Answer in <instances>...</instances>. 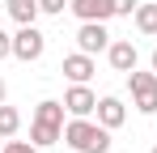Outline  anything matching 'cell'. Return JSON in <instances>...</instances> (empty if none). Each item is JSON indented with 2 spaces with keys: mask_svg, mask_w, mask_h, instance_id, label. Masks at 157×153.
<instances>
[{
  "mask_svg": "<svg viewBox=\"0 0 157 153\" xmlns=\"http://www.w3.org/2000/svg\"><path fill=\"white\" fill-rule=\"evenodd\" d=\"M64 140H68V149H77V153H106L110 149V128H102L89 115H72L64 124Z\"/></svg>",
  "mask_w": 157,
  "mask_h": 153,
  "instance_id": "obj_1",
  "label": "cell"
},
{
  "mask_svg": "<svg viewBox=\"0 0 157 153\" xmlns=\"http://www.w3.org/2000/svg\"><path fill=\"white\" fill-rule=\"evenodd\" d=\"M128 89H132V106L140 115H157V73H128Z\"/></svg>",
  "mask_w": 157,
  "mask_h": 153,
  "instance_id": "obj_2",
  "label": "cell"
},
{
  "mask_svg": "<svg viewBox=\"0 0 157 153\" xmlns=\"http://www.w3.org/2000/svg\"><path fill=\"white\" fill-rule=\"evenodd\" d=\"M43 51H47V34L38 30V26H17V34H13V55L17 60H43Z\"/></svg>",
  "mask_w": 157,
  "mask_h": 153,
  "instance_id": "obj_3",
  "label": "cell"
},
{
  "mask_svg": "<svg viewBox=\"0 0 157 153\" xmlns=\"http://www.w3.org/2000/svg\"><path fill=\"white\" fill-rule=\"evenodd\" d=\"M77 47L85 51V55L106 51V47H110V30H106V22H81V30H77Z\"/></svg>",
  "mask_w": 157,
  "mask_h": 153,
  "instance_id": "obj_4",
  "label": "cell"
},
{
  "mask_svg": "<svg viewBox=\"0 0 157 153\" xmlns=\"http://www.w3.org/2000/svg\"><path fill=\"white\" fill-rule=\"evenodd\" d=\"M64 106H68V115H94L98 111V94L89 89V81H72L68 94H64Z\"/></svg>",
  "mask_w": 157,
  "mask_h": 153,
  "instance_id": "obj_5",
  "label": "cell"
},
{
  "mask_svg": "<svg viewBox=\"0 0 157 153\" xmlns=\"http://www.w3.org/2000/svg\"><path fill=\"white\" fill-rule=\"evenodd\" d=\"M68 9L77 13V22H110L115 17V4L110 0H72Z\"/></svg>",
  "mask_w": 157,
  "mask_h": 153,
  "instance_id": "obj_6",
  "label": "cell"
},
{
  "mask_svg": "<svg viewBox=\"0 0 157 153\" xmlns=\"http://www.w3.org/2000/svg\"><path fill=\"white\" fill-rule=\"evenodd\" d=\"M59 73L68 76V81H89V76L98 73V64H94V55H85V51H72V55H64Z\"/></svg>",
  "mask_w": 157,
  "mask_h": 153,
  "instance_id": "obj_7",
  "label": "cell"
},
{
  "mask_svg": "<svg viewBox=\"0 0 157 153\" xmlns=\"http://www.w3.org/2000/svg\"><path fill=\"white\" fill-rule=\"evenodd\" d=\"M106 60H110V68H115V73H132L140 55H136V43H132V38H119V43H110V47H106Z\"/></svg>",
  "mask_w": 157,
  "mask_h": 153,
  "instance_id": "obj_8",
  "label": "cell"
},
{
  "mask_svg": "<svg viewBox=\"0 0 157 153\" xmlns=\"http://www.w3.org/2000/svg\"><path fill=\"white\" fill-rule=\"evenodd\" d=\"M94 115H98L102 128L115 132V128H123V119H128V106H123L119 98H98V111H94Z\"/></svg>",
  "mask_w": 157,
  "mask_h": 153,
  "instance_id": "obj_9",
  "label": "cell"
},
{
  "mask_svg": "<svg viewBox=\"0 0 157 153\" xmlns=\"http://www.w3.org/2000/svg\"><path fill=\"white\" fill-rule=\"evenodd\" d=\"M64 115H68V106L55 102V98H47V102L34 106V124H43V128H59V132H64Z\"/></svg>",
  "mask_w": 157,
  "mask_h": 153,
  "instance_id": "obj_10",
  "label": "cell"
},
{
  "mask_svg": "<svg viewBox=\"0 0 157 153\" xmlns=\"http://www.w3.org/2000/svg\"><path fill=\"white\" fill-rule=\"evenodd\" d=\"M4 13L17 26H34V17H38L43 9H38V0H4Z\"/></svg>",
  "mask_w": 157,
  "mask_h": 153,
  "instance_id": "obj_11",
  "label": "cell"
},
{
  "mask_svg": "<svg viewBox=\"0 0 157 153\" xmlns=\"http://www.w3.org/2000/svg\"><path fill=\"white\" fill-rule=\"evenodd\" d=\"M132 22H136L140 34H149V38H153V34H157V4H140V9L132 13Z\"/></svg>",
  "mask_w": 157,
  "mask_h": 153,
  "instance_id": "obj_12",
  "label": "cell"
},
{
  "mask_svg": "<svg viewBox=\"0 0 157 153\" xmlns=\"http://www.w3.org/2000/svg\"><path fill=\"white\" fill-rule=\"evenodd\" d=\"M17 128H21V111L0 102V136H17Z\"/></svg>",
  "mask_w": 157,
  "mask_h": 153,
  "instance_id": "obj_13",
  "label": "cell"
},
{
  "mask_svg": "<svg viewBox=\"0 0 157 153\" xmlns=\"http://www.w3.org/2000/svg\"><path fill=\"white\" fill-rule=\"evenodd\" d=\"M30 140H34L38 149H47V145H55V140H64V132H59V128H43V124H30Z\"/></svg>",
  "mask_w": 157,
  "mask_h": 153,
  "instance_id": "obj_14",
  "label": "cell"
},
{
  "mask_svg": "<svg viewBox=\"0 0 157 153\" xmlns=\"http://www.w3.org/2000/svg\"><path fill=\"white\" fill-rule=\"evenodd\" d=\"M110 4H115V17H132L140 9V0H110Z\"/></svg>",
  "mask_w": 157,
  "mask_h": 153,
  "instance_id": "obj_15",
  "label": "cell"
},
{
  "mask_svg": "<svg viewBox=\"0 0 157 153\" xmlns=\"http://www.w3.org/2000/svg\"><path fill=\"white\" fill-rule=\"evenodd\" d=\"M68 4H72V0H38V9H43V13H51V17H59Z\"/></svg>",
  "mask_w": 157,
  "mask_h": 153,
  "instance_id": "obj_16",
  "label": "cell"
},
{
  "mask_svg": "<svg viewBox=\"0 0 157 153\" xmlns=\"http://www.w3.org/2000/svg\"><path fill=\"white\" fill-rule=\"evenodd\" d=\"M4 153H38V145H34V140H9V145H4Z\"/></svg>",
  "mask_w": 157,
  "mask_h": 153,
  "instance_id": "obj_17",
  "label": "cell"
},
{
  "mask_svg": "<svg viewBox=\"0 0 157 153\" xmlns=\"http://www.w3.org/2000/svg\"><path fill=\"white\" fill-rule=\"evenodd\" d=\"M9 55H13V38L0 30V60H9Z\"/></svg>",
  "mask_w": 157,
  "mask_h": 153,
  "instance_id": "obj_18",
  "label": "cell"
},
{
  "mask_svg": "<svg viewBox=\"0 0 157 153\" xmlns=\"http://www.w3.org/2000/svg\"><path fill=\"white\" fill-rule=\"evenodd\" d=\"M153 73H157V47H153Z\"/></svg>",
  "mask_w": 157,
  "mask_h": 153,
  "instance_id": "obj_19",
  "label": "cell"
},
{
  "mask_svg": "<svg viewBox=\"0 0 157 153\" xmlns=\"http://www.w3.org/2000/svg\"><path fill=\"white\" fill-rule=\"evenodd\" d=\"M0 102H4V81H0Z\"/></svg>",
  "mask_w": 157,
  "mask_h": 153,
  "instance_id": "obj_20",
  "label": "cell"
},
{
  "mask_svg": "<svg viewBox=\"0 0 157 153\" xmlns=\"http://www.w3.org/2000/svg\"><path fill=\"white\" fill-rule=\"evenodd\" d=\"M149 153H157V145H153V149H149Z\"/></svg>",
  "mask_w": 157,
  "mask_h": 153,
  "instance_id": "obj_21",
  "label": "cell"
},
{
  "mask_svg": "<svg viewBox=\"0 0 157 153\" xmlns=\"http://www.w3.org/2000/svg\"><path fill=\"white\" fill-rule=\"evenodd\" d=\"M68 153H77V149H68Z\"/></svg>",
  "mask_w": 157,
  "mask_h": 153,
  "instance_id": "obj_22",
  "label": "cell"
}]
</instances>
